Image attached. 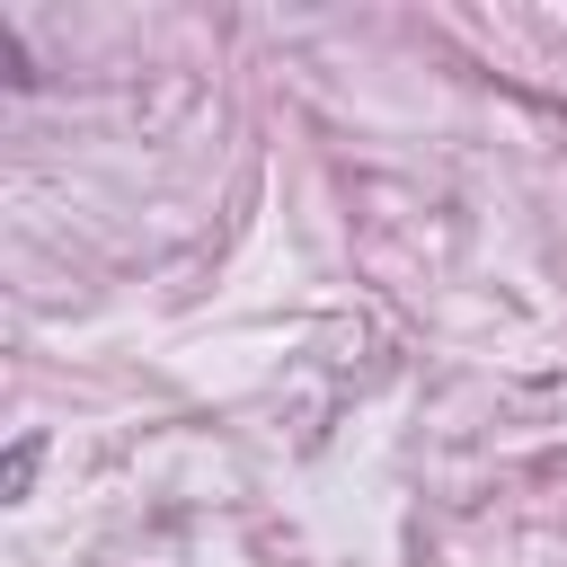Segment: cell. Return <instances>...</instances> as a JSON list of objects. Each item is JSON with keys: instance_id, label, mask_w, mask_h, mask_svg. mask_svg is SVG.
I'll return each mask as SVG.
<instances>
[{"instance_id": "6da1fadb", "label": "cell", "mask_w": 567, "mask_h": 567, "mask_svg": "<svg viewBox=\"0 0 567 567\" xmlns=\"http://www.w3.org/2000/svg\"><path fill=\"white\" fill-rule=\"evenodd\" d=\"M35 461H44V434H18L9 461H0V496H27L35 487Z\"/></svg>"}]
</instances>
